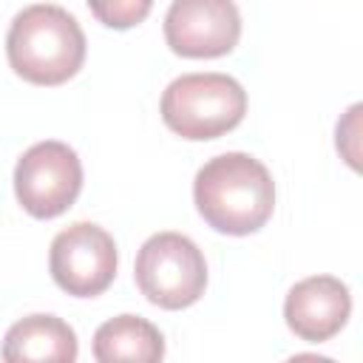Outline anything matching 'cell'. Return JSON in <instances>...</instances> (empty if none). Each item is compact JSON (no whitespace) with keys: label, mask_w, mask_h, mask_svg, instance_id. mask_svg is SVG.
<instances>
[{"label":"cell","mask_w":363,"mask_h":363,"mask_svg":"<svg viewBox=\"0 0 363 363\" xmlns=\"http://www.w3.org/2000/svg\"><path fill=\"white\" fill-rule=\"evenodd\" d=\"M247 113V94L227 74H182L162 94L164 125L190 142L218 139Z\"/></svg>","instance_id":"obj_3"},{"label":"cell","mask_w":363,"mask_h":363,"mask_svg":"<svg viewBox=\"0 0 363 363\" xmlns=\"http://www.w3.org/2000/svg\"><path fill=\"white\" fill-rule=\"evenodd\" d=\"M77 335L74 329L57 315H28L17 320L3 340V360L23 363V360H57L71 363L77 360Z\"/></svg>","instance_id":"obj_9"},{"label":"cell","mask_w":363,"mask_h":363,"mask_svg":"<svg viewBox=\"0 0 363 363\" xmlns=\"http://www.w3.org/2000/svg\"><path fill=\"white\" fill-rule=\"evenodd\" d=\"M82 190V164L65 142L31 145L14 167V196L34 218L62 216Z\"/></svg>","instance_id":"obj_5"},{"label":"cell","mask_w":363,"mask_h":363,"mask_svg":"<svg viewBox=\"0 0 363 363\" xmlns=\"http://www.w3.org/2000/svg\"><path fill=\"white\" fill-rule=\"evenodd\" d=\"M48 267L62 292L74 298H94L116 278V244L99 224L77 221L54 235Z\"/></svg>","instance_id":"obj_6"},{"label":"cell","mask_w":363,"mask_h":363,"mask_svg":"<svg viewBox=\"0 0 363 363\" xmlns=\"http://www.w3.org/2000/svg\"><path fill=\"white\" fill-rule=\"evenodd\" d=\"M352 315L349 286L335 275H309L298 281L284 301L286 326L309 343L335 337Z\"/></svg>","instance_id":"obj_8"},{"label":"cell","mask_w":363,"mask_h":363,"mask_svg":"<svg viewBox=\"0 0 363 363\" xmlns=\"http://www.w3.org/2000/svg\"><path fill=\"white\" fill-rule=\"evenodd\" d=\"M238 37L241 14L233 0H173L164 14V40L179 57H224Z\"/></svg>","instance_id":"obj_7"},{"label":"cell","mask_w":363,"mask_h":363,"mask_svg":"<svg viewBox=\"0 0 363 363\" xmlns=\"http://www.w3.org/2000/svg\"><path fill=\"white\" fill-rule=\"evenodd\" d=\"M94 357L99 363H113V360L153 363L164 357V337L150 320L139 315H119L96 329Z\"/></svg>","instance_id":"obj_10"},{"label":"cell","mask_w":363,"mask_h":363,"mask_svg":"<svg viewBox=\"0 0 363 363\" xmlns=\"http://www.w3.org/2000/svg\"><path fill=\"white\" fill-rule=\"evenodd\" d=\"M136 286L162 309H184L204 295L207 261L182 233H156L136 252Z\"/></svg>","instance_id":"obj_4"},{"label":"cell","mask_w":363,"mask_h":363,"mask_svg":"<svg viewBox=\"0 0 363 363\" xmlns=\"http://www.w3.org/2000/svg\"><path fill=\"white\" fill-rule=\"evenodd\" d=\"M6 57L31 85H62L85 62V34L74 14L51 3L23 9L6 34Z\"/></svg>","instance_id":"obj_2"},{"label":"cell","mask_w":363,"mask_h":363,"mask_svg":"<svg viewBox=\"0 0 363 363\" xmlns=\"http://www.w3.org/2000/svg\"><path fill=\"white\" fill-rule=\"evenodd\" d=\"M357 133H360V105H352L346 116L337 122V150L352 167H357Z\"/></svg>","instance_id":"obj_12"},{"label":"cell","mask_w":363,"mask_h":363,"mask_svg":"<svg viewBox=\"0 0 363 363\" xmlns=\"http://www.w3.org/2000/svg\"><path fill=\"white\" fill-rule=\"evenodd\" d=\"M199 216L218 233L250 235L275 210V182L250 153H221L210 159L193 182Z\"/></svg>","instance_id":"obj_1"},{"label":"cell","mask_w":363,"mask_h":363,"mask_svg":"<svg viewBox=\"0 0 363 363\" xmlns=\"http://www.w3.org/2000/svg\"><path fill=\"white\" fill-rule=\"evenodd\" d=\"M88 9L102 26L125 31L139 26L150 14L153 0H88Z\"/></svg>","instance_id":"obj_11"}]
</instances>
